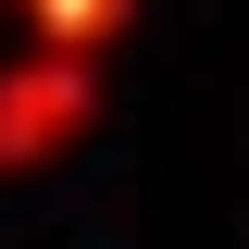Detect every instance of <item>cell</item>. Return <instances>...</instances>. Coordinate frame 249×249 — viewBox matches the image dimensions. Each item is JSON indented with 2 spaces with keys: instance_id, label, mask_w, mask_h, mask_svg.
I'll return each instance as SVG.
<instances>
[{
  "instance_id": "6da1fadb",
  "label": "cell",
  "mask_w": 249,
  "mask_h": 249,
  "mask_svg": "<svg viewBox=\"0 0 249 249\" xmlns=\"http://www.w3.org/2000/svg\"><path fill=\"white\" fill-rule=\"evenodd\" d=\"M88 112H100V62H75V50L0 62V162H50V150H75Z\"/></svg>"
},
{
  "instance_id": "7a4b0ae2",
  "label": "cell",
  "mask_w": 249,
  "mask_h": 249,
  "mask_svg": "<svg viewBox=\"0 0 249 249\" xmlns=\"http://www.w3.org/2000/svg\"><path fill=\"white\" fill-rule=\"evenodd\" d=\"M37 25V50H75V62H100V37L124 25V0H13Z\"/></svg>"
}]
</instances>
